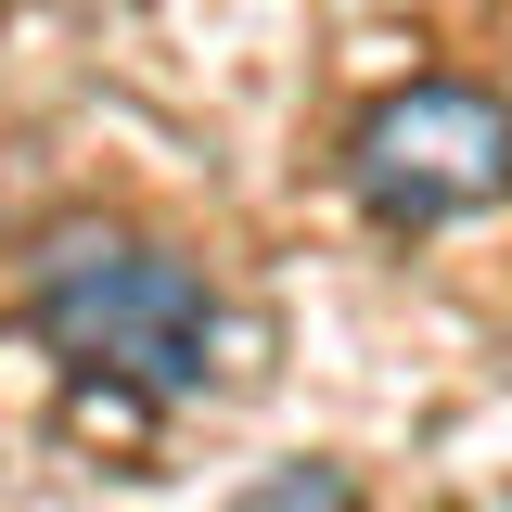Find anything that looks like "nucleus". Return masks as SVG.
I'll return each instance as SVG.
<instances>
[{
    "instance_id": "nucleus-1",
    "label": "nucleus",
    "mask_w": 512,
    "mask_h": 512,
    "mask_svg": "<svg viewBox=\"0 0 512 512\" xmlns=\"http://www.w3.org/2000/svg\"><path fill=\"white\" fill-rule=\"evenodd\" d=\"M26 333L52 346L64 372L128 384V397H192L218 372V282L180 244L128 231L103 205H64L26 231Z\"/></svg>"
},
{
    "instance_id": "nucleus-2",
    "label": "nucleus",
    "mask_w": 512,
    "mask_h": 512,
    "mask_svg": "<svg viewBox=\"0 0 512 512\" xmlns=\"http://www.w3.org/2000/svg\"><path fill=\"white\" fill-rule=\"evenodd\" d=\"M346 192L372 205L384 231H448V218H487L512 192V103L474 77H410L384 90L359 141H346Z\"/></svg>"
},
{
    "instance_id": "nucleus-3",
    "label": "nucleus",
    "mask_w": 512,
    "mask_h": 512,
    "mask_svg": "<svg viewBox=\"0 0 512 512\" xmlns=\"http://www.w3.org/2000/svg\"><path fill=\"white\" fill-rule=\"evenodd\" d=\"M231 512H359V474H346V461H282V474H256Z\"/></svg>"
}]
</instances>
